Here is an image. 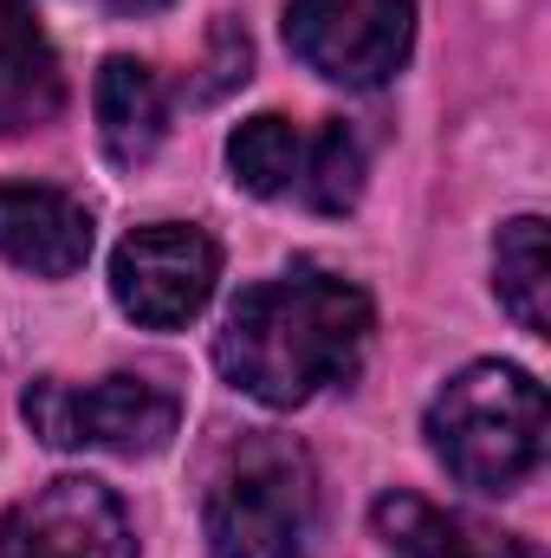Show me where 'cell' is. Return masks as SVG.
Segmentation results:
<instances>
[{"label":"cell","mask_w":551,"mask_h":558,"mask_svg":"<svg viewBox=\"0 0 551 558\" xmlns=\"http://www.w3.org/2000/svg\"><path fill=\"white\" fill-rule=\"evenodd\" d=\"M364 338H370V299L351 279L298 267L234 299L215 338V364L241 397L267 410H298L305 397L357 371Z\"/></svg>","instance_id":"obj_1"},{"label":"cell","mask_w":551,"mask_h":558,"mask_svg":"<svg viewBox=\"0 0 551 558\" xmlns=\"http://www.w3.org/2000/svg\"><path fill=\"white\" fill-rule=\"evenodd\" d=\"M428 448L461 487L513 494L546 461V390L519 364H474L428 403Z\"/></svg>","instance_id":"obj_2"},{"label":"cell","mask_w":551,"mask_h":558,"mask_svg":"<svg viewBox=\"0 0 551 558\" xmlns=\"http://www.w3.org/2000/svg\"><path fill=\"white\" fill-rule=\"evenodd\" d=\"M318 513V481L298 441L241 435L208 481V553L215 558H298Z\"/></svg>","instance_id":"obj_3"},{"label":"cell","mask_w":551,"mask_h":558,"mask_svg":"<svg viewBox=\"0 0 551 558\" xmlns=\"http://www.w3.org/2000/svg\"><path fill=\"white\" fill-rule=\"evenodd\" d=\"M26 422L33 435H46L52 448H111V454H156L175 422H182V403L169 384L156 377H98V384H33L26 390Z\"/></svg>","instance_id":"obj_4"},{"label":"cell","mask_w":551,"mask_h":558,"mask_svg":"<svg viewBox=\"0 0 551 558\" xmlns=\"http://www.w3.org/2000/svg\"><path fill=\"white\" fill-rule=\"evenodd\" d=\"M415 7L409 0H292L285 46L338 85H383L409 59Z\"/></svg>","instance_id":"obj_5"},{"label":"cell","mask_w":551,"mask_h":558,"mask_svg":"<svg viewBox=\"0 0 551 558\" xmlns=\"http://www.w3.org/2000/svg\"><path fill=\"white\" fill-rule=\"evenodd\" d=\"M215 279H221V247L201 228H175V221L124 234V247L111 254V292L149 331L188 325L215 299Z\"/></svg>","instance_id":"obj_6"},{"label":"cell","mask_w":551,"mask_h":558,"mask_svg":"<svg viewBox=\"0 0 551 558\" xmlns=\"http://www.w3.org/2000/svg\"><path fill=\"white\" fill-rule=\"evenodd\" d=\"M0 558H137V539L111 487L59 474L0 513Z\"/></svg>","instance_id":"obj_7"},{"label":"cell","mask_w":551,"mask_h":558,"mask_svg":"<svg viewBox=\"0 0 551 558\" xmlns=\"http://www.w3.org/2000/svg\"><path fill=\"white\" fill-rule=\"evenodd\" d=\"M0 260L26 267V274L65 279L91 260V215L85 202L59 195V189H26V182H0Z\"/></svg>","instance_id":"obj_8"},{"label":"cell","mask_w":551,"mask_h":558,"mask_svg":"<svg viewBox=\"0 0 551 558\" xmlns=\"http://www.w3.org/2000/svg\"><path fill=\"white\" fill-rule=\"evenodd\" d=\"M59 105H65V72L39 26V7L0 0V137L52 124Z\"/></svg>","instance_id":"obj_9"},{"label":"cell","mask_w":551,"mask_h":558,"mask_svg":"<svg viewBox=\"0 0 551 558\" xmlns=\"http://www.w3.org/2000/svg\"><path fill=\"white\" fill-rule=\"evenodd\" d=\"M169 131V98H162V78L137 65V59H105L98 72V137L105 156L137 169L156 156V143Z\"/></svg>","instance_id":"obj_10"},{"label":"cell","mask_w":551,"mask_h":558,"mask_svg":"<svg viewBox=\"0 0 551 558\" xmlns=\"http://www.w3.org/2000/svg\"><path fill=\"white\" fill-rule=\"evenodd\" d=\"M377 533L390 539L396 558H526L519 539L467 520V513H441L415 494H383L377 500Z\"/></svg>","instance_id":"obj_11"},{"label":"cell","mask_w":551,"mask_h":558,"mask_svg":"<svg viewBox=\"0 0 551 558\" xmlns=\"http://www.w3.org/2000/svg\"><path fill=\"white\" fill-rule=\"evenodd\" d=\"M493 286H500V305L526 331H546L551 325V247H546V221L539 215H519V221L500 228V241H493Z\"/></svg>","instance_id":"obj_12"},{"label":"cell","mask_w":551,"mask_h":558,"mask_svg":"<svg viewBox=\"0 0 551 558\" xmlns=\"http://www.w3.org/2000/svg\"><path fill=\"white\" fill-rule=\"evenodd\" d=\"M228 169L247 195H292L298 189V169H305V137L285 124V118H247L234 137H228Z\"/></svg>","instance_id":"obj_13"},{"label":"cell","mask_w":551,"mask_h":558,"mask_svg":"<svg viewBox=\"0 0 551 558\" xmlns=\"http://www.w3.org/2000/svg\"><path fill=\"white\" fill-rule=\"evenodd\" d=\"M364 189V149L344 124H325L318 137H305V169H298V195L318 215H344Z\"/></svg>","instance_id":"obj_14"},{"label":"cell","mask_w":551,"mask_h":558,"mask_svg":"<svg viewBox=\"0 0 551 558\" xmlns=\"http://www.w3.org/2000/svg\"><path fill=\"white\" fill-rule=\"evenodd\" d=\"M105 7H118V13H156V7H169V0H105Z\"/></svg>","instance_id":"obj_15"}]
</instances>
